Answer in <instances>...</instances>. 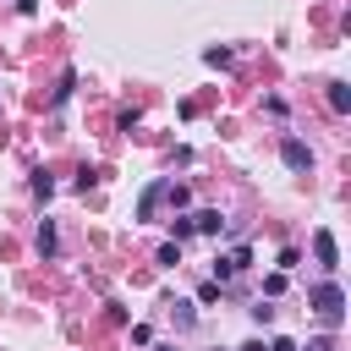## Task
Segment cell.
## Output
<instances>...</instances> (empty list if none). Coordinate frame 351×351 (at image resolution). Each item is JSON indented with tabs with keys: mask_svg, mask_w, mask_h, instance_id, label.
<instances>
[{
	"mask_svg": "<svg viewBox=\"0 0 351 351\" xmlns=\"http://www.w3.org/2000/svg\"><path fill=\"white\" fill-rule=\"evenodd\" d=\"M307 302H313V313H318L324 324H335V318H340V307H346V291H340L335 280H324V285H313V296H307Z\"/></svg>",
	"mask_w": 351,
	"mask_h": 351,
	"instance_id": "cell-1",
	"label": "cell"
},
{
	"mask_svg": "<svg viewBox=\"0 0 351 351\" xmlns=\"http://www.w3.org/2000/svg\"><path fill=\"white\" fill-rule=\"evenodd\" d=\"M280 154H285V165H291V170H313V148H307L302 137H285V143H280Z\"/></svg>",
	"mask_w": 351,
	"mask_h": 351,
	"instance_id": "cell-2",
	"label": "cell"
},
{
	"mask_svg": "<svg viewBox=\"0 0 351 351\" xmlns=\"http://www.w3.org/2000/svg\"><path fill=\"white\" fill-rule=\"evenodd\" d=\"M313 258H318L324 269H340V252H335V236H329V230H313Z\"/></svg>",
	"mask_w": 351,
	"mask_h": 351,
	"instance_id": "cell-3",
	"label": "cell"
},
{
	"mask_svg": "<svg viewBox=\"0 0 351 351\" xmlns=\"http://www.w3.org/2000/svg\"><path fill=\"white\" fill-rule=\"evenodd\" d=\"M192 230H203V236H219V230H225L219 208H203V214H192Z\"/></svg>",
	"mask_w": 351,
	"mask_h": 351,
	"instance_id": "cell-4",
	"label": "cell"
},
{
	"mask_svg": "<svg viewBox=\"0 0 351 351\" xmlns=\"http://www.w3.org/2000/svg\"><path fill=\"white\" fill-rule=\"evenodd\" d=\"M33 247H38V258H55V252H60V241H55V225H49V219L38 225V236H33Z\"/></svg>",
	"mask_w": 351,
	"mask_h": 351,
	"instance_id": "cell-5",
	"label": "cell"
},
{
	"mask_svg": "<svg viewBox=\"0 0 351 351\" xmlns=\"http://www.w3.org/2000/svg\"><path fill=\"white\" fill-rule=\"evenodd\" d=\"M329 110H340V115L351 110V88L346 82H329Z\"/></svg>",
	"mask_w": 351,
	"mask_h": 351,
	"instance_id": "cell-6",
	"label": "cell"
},
{
	"mask_svg": "<svg viewBox=\"0 0 351 351\" xmlns=\"http://www.w3.org/2000/svg\"><path fill=\"white\" fill-rule=\"evenodd\" d=\"M71 88H77V77L66 71V77H60V88H55V104H66V99H71Z\"/></svg>",
	"mask_w": 351,
	"mask_h": 351,
	"instance_id": "cell-7",
	"label": "cell"
},
{
	"mask_svg": "<svg viewBox=\"0 0 351 351\" xmlns=\"http://www.w3.org/2000/svg\"><path fill=\"white\" fill-rule=\"evenodd\" d=\"M159 263H181V241H165L159 247Z\"/></svg>",
	"mask_w": 351,
	"mask_h": 351,
	"instance_id": "cell-8",
	"label": "cell"
},
{
	"mask_svg": "<svg viewBox=\"0 0 351 351\" xmlns=\"http://www.w3.org/2000/svg\"><path fill=\"white\" fill-rule=\"evenodd\" d=\"M269 351H296V340H291V335H274V340H269Z\"/></svg>",
	"mask_w": 351,
	"mask_h": 351,
	"instance_id": "cell-9",
	"label": "cell"
},
{
	"mask_svg": "<svg viewBox=\"0 0 351 351\" xmlns=\"http://www.w3.org/2000/svg\"><path fill=\"white\" fill-rule=\"evenodd\" d=\"M16 11H27V16H33V11H38V0H16Z\"/></svg>",
	"mask_w": 351,
	"mask_h": 351,
	"instance_id": "cell-10",
	"label": "cell"
},
{
	"mask_svg": "<svg viewBox=\"0 0 351 351\" xmlns=\"http://www.w3.org/2000/svg\"><path fill=\"white\" fill-rule=\"evenodd\" d=\"M241 351H269V346H263V340H247V346H241Z\"/></svg>",
	"mask_w": 351,
	"mask_h": 351,
	"instance_id": "cell-11",
	"label": "cell"
}]
</instances>
